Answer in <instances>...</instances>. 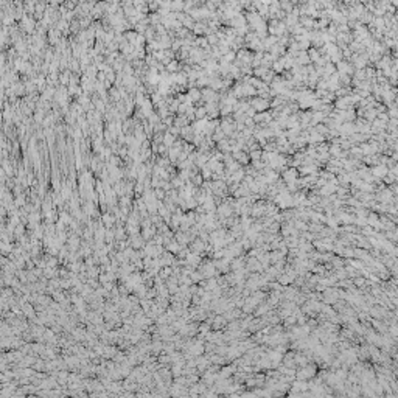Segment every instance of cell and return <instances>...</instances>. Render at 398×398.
<instances>
[{"label":"cell","mask_w":398,"mask_h":398,"mask_svg":"<svg viewBox=\"0 0 398 398\" xmlns=\"http://www.w3.org/2000/svg\"><path fill=\"white\" fill-rule=\"evenodd\" d=\"M205 247H207V244H205V241L204 240H193V244H191V252H196V254H201V252H204L205 250Z\"/></svg>","instance_id":"6da1fadb"},{"label":"cell","mask_w":398,"mask_h":398,"mask_svg":"<svg viewBox=\"0 0 398 398\" xmlns=\"http://www.w3.org/2000/svg\"><path fill=\"white\" fill-rule=\"evenodd\" d=\"M252 106H254V109H257V111H265V109L269 106V103L266 100H254Z\"/></svg>","instance_id":"7a4b0ae2"},{"label":"cell","mask_w":398,"mask_h":398,"mask_svg":"<svg viewBox=\"0 0 398 398\" xmlns=\"http://www.w3.org/2000/svg\"><path fill=\"white\" fill-rule=\"evenodd\" d=\"M101 221H103V224H104L106 227L109 229V227H112V224L115 223V218L111 215V213H104V215H103V218H101Z\"/></svg>","instance_id":"3957f363"},{"label":"cell","mask_w":398,"mask_h":398,"mask_svg":"<svg viewBox=\"0 0 398 398\" xmlns=\"http://www.w3.org/2000/svg\"><path fill=\"white\" fill-rule=\"evenodd\" d=\"M296 173L297 171L296 170H288V171H285V174H283V177H285V181L286 182H289V183H292V182H296Z\"/></svg>","instance_id":"277c9868"},{"label":"cell","mask_w":398,"mask_h":398,"mask_svg":"<svg viewBox=\"0 0 398 398\" xmlns=\"http://www.w3.org/2000/svg\"><path fill=\"white\" fill-rule=\"evenodd\" d=\"M223 325H225V317L224 316H218V317H215V319H213V328L215 330H219V328H223Z\"/></svg>","instance_id":"5b68a950"},{"label":"cell","mask_w":398,"mask_h":398,"mask_svg":"<svg viewBox=\"0 0 398 398\" xmlns=\"http://www.w3.org/2000/svg\"><path fill=\"white\" fill-rule=\"evenodd\" d=\"M115 355H117V348H115V347H111V345H106V347H104V355H103V356H106V358H114Z\"/></svg>","instance_id":"8992f818"},{"label":"cell","mask_w":398,"mask_h":398,"mask_svg":"<svg viewBox=\"0 0 398 398\" xmlns=\"http://www.w3.org/2000/svg\"><path fill=\"white\" fill-rule=\"evenodd\" d=\"M22 310H23V313H25V316H28V317H34V308H33L28 302H27L25 305H22Z\"/></svg>","instance_id":"52a82bcc"},{"label":"cell","mask_w":398,"mask_h":398,"mask_svg":"<svg viewBox=\"0 0 398 398\" xmlns=\"http://www.w3.org/2000/svg\"><path fill=\"white\" fill-rule=\"evenodd\" d=\"M373 174L378 177H383L384 174H387V168L386 167H375L373 168Z\"/></svg>","instance_id":"ba28073f"},{"label":"cell","mask_w":398,"mask_h":398,"mask_svg":"<svg viewBox=\"0 0 398 398\" xmlns=\"http://www.w3.org/2000/svg\"><path fill=\"white\" fill-rule=\"evenodd\" d=\"M338 65H339V70L342 73H350L352 72V67L348 65V64H345V62H342V61H341V62H338Z\"/></svg>","instance_id":"9c48e42d"},{"label":"cell","mask_w":398,"mask_h":398,"mask_svg":"<svg viewBox=\"0 0 398 398\" xmlns=\"http://www.w3.org/2000/svg\"><path fill=\"white\" fill-rule=\"evenodd\" d=\"M271 120V115L269 114H260V115H255V121H269Z\"/></svg>","instance_id":"30bf717a"},{"label":"cell","mask_w":398,"mask_h":398,"mask_svg":"<svg viewBox=\"0 0 398 398\" xmlns=\"http://www.w3.org/2000/svg\"><path fill=\"white\" fill-rule=\"evenodd\" d=\"M191 179H193V185H194V187H198V185H201V183H202V176H201V174H194Z\"/></svg>","instance_id":"8fae6325"},{"label":"cell","mask_w":398,"mask_h":398,"mask_svg":"<svg viewBox=\"0 0 398 398\" xmlns=\"http://www.w3.org/2000/svg\"><path fill=\"white\" fill-rule=\"evenodd\" d=\"M156 198L157 199H165V191L162 190V187H159V188H156Z\"/></svg>","instance_id":"7c38bea8"},{"label":"cell","mask_w":398,"mask_h":398,"mask_svg":"<svg viewBox=\"0 0 398 398\" xmlns=\"http://www.w3.org/2000/svg\"><path fill=\"white\" fill-rule=\"evenodd\" d=\"M23 232H25V229H23V225L22 224H19L16 227V230H14V235H17V236H23Z\"/></svg>","instance_id":"4fadbf2b"},{"label":"cell","mask_w":398,"mask_h":398,"mask_svg":"<svg viewBox=\"0 0 398 398\" xmlns=\"http://www.w3.org/2000/svg\"><path fill=\"white\" fill-rule=\"evenodd\" d=\"M355 65L356 67H364L365 65V59L364 58H355Z\"/></svg>","instance_id":"5bb4252c"},{"label":"cell","mask_w":398,"mask_h":398,"mask_svg":"<svg viewBox=\"0 0 398 398\" xmlns=\"http://www.w3.org/2000/svg\"><path fill=\"white\" fill-rule=\"evenodd\" d=\"M163 142H165V145H173V143H174V137L170 136V134H167V136H165V138H163Z\"/></svg>","instance_id":"9a60e30c"},{"label":"cell","mask_w":398,"mask_h":398,"mask_svg":"<svg viewBox=\"0 0 398 398\" xmlns=\"http://www.w3.org/2000/svg\"><path fill=\"white\" fill-rule=\"evenodd\" d=\"M14 204H16V205H19V207L25 205V199H23V196H17V199L14 201Z\"/></svg>","instance_id":"2e32d148"},{"label":"cell","mask_w":398,"mask_h":398,"mask_svg":"<svg viewBox=\"0 0 398 398\" xmlns=\"http://www.w3.org/2000/svg\"><path fill=\"white\" fill-rule=\"evenodd\" d=\"M241 266H243L241 260H233V263H232V268H233V269H238V271L241 269Z\"/></svg>","instance_id":"e0dca14e"},{"label":"cell","mask_w":398,"mask_h":398,"mask_svg":"<svg viewBox=\"0 0 398 398\" xmlns=\"http://www.w3.org/2000/svg\"><path fill=\"white\" fill-rule=\"evenodd\" d=\"M204 115H205V109L201 107V109H198V111H196V117H198V118H202Z\"/></svg>","instance_id":"ac0fdd59"},{"label":"cell","mask_w":398,"mask_h":398,"mask_svg":"<svg viewBox=\"0 0 398 398\" xmlns=\"http://www.w3.org/2000/svg\"><path fill=\"white\" fill-rule=\"evenodd\" d=\"M392 7H398V0H390Z\"/></svg>","instance_id":"d6986e66"}]
</instances>
